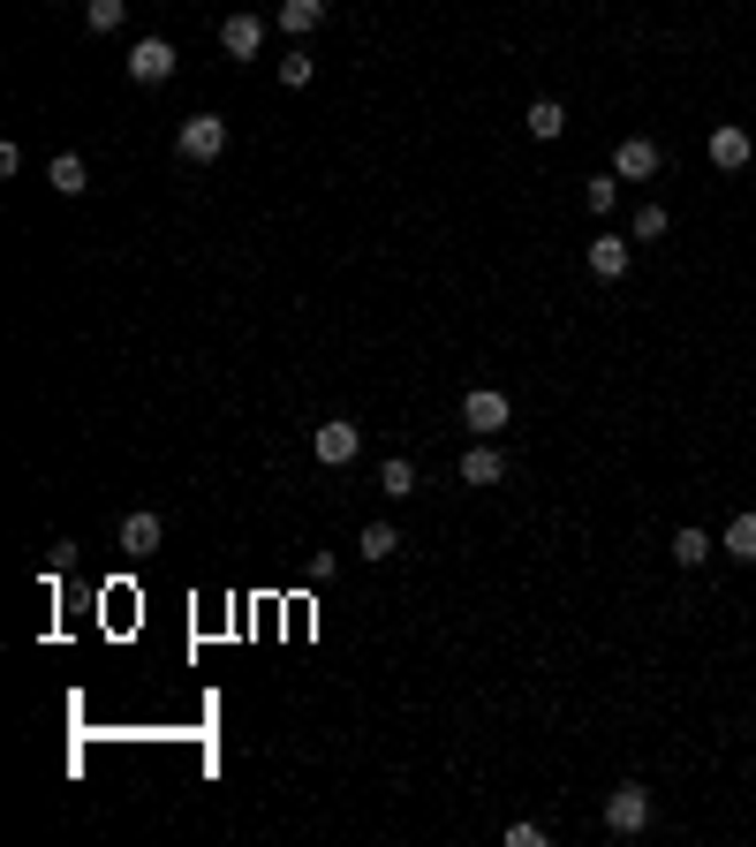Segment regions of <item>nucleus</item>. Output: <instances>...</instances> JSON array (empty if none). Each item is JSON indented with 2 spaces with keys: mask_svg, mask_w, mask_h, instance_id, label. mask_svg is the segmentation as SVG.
<instances>
[{
  "mask_svg": "<svg viewBox=\"0 0 756 847\" xmlns=\"http://www.w3.org/2000/svg\"><path fill=\"white\" fill-rule=\"evenodd\" d=\"M507 417H514V401H507L500 386H469V394H462V424L477 431V439H492V431H507Z\"/></svg>",
  "mask_w": 756,
  "mask_h": 847,
  "instance_id": "obj_1",
  "label": "nucleus"
},
{
  "mask_svg": "<svg viewBox=\"0 0 756 847\" xmlns=\"http://www.w3.org/2000/svg\"><path fill=\"white\" fill-rule=\"evenodd\" d=\"M310 455H318V462H326V469H348V462H356V455H364V431H356V424H348V417L318 424V431H310Z\"/></svg>",
  "mask_w": 756,
  "mask_h": 847,
  "instance_id": "obj_2",
  "label": "nucleus"
},
{
  "mask_svg": "<svg viewBox=\"0 0 756 847\" xmlns=\"http://www.w3.org/2000/svg\"><path fill=\"white\" fill-rule=\"evenodd\" d=\"M174 69H182V53L167 39H136L129 45V84H167Z\"/></svg>",
  "mask_w": 756,
  "mask_h": 847,
  "instance_id": "obj_3",
  "label": "nucleus"
},
{
  "mask_svg": "<svg viewBox=\"0 0 756 847\" xmlns=\"http://www.w3.org/2000/svg\"><path fill=\"white\" fill-rule=\"evenodd\" d=\"M174 144H182V160H197V167H205V160H219V152H227V122H219V114H190Z\"/></svg>",
  "mask_w": 756,
  "mask_h": 847,
  "instance_id": "obj_4",
  "label": "nucleus"
},
{
  "mask_svg": "<svg viewBox=\"0 0 756 847\" xmlns=\"http://www.w3.org/2000/svg\"><path fill=\"white\" fill-rule=\"evenodd\" d=\"M605 825L613 833H643L651 825V787H613L605 795Z\"/></svg>",
  "mask_w": 756,
  "mask_h": 847,
  "instance_id": "obj_5",
  "label": "nucleus"
},
{
  "mask_svg": "<svg viewBox=\"0 0 756 847\" xmlns=\"http://www.w3.org/2000/svg\"><path fill=\"white\" fill-rule=\"evenodd\" d=\"M749 152H756V144H749V129H742V122H718L712 129V167L742 174V167H749Z\"/></svg>",
  "mask_w": 756,
  "mask_h": 847,
  "instance_id": "obj_6",
  "label": "nucleus"
},
{
  "mask_svg": "<svg viewBox=\"0 0 756 847\" xmlns=\"http://www.w3.org/2000/svg\"><path fill=\"white\" fill-rule=\"evenodd\" d=\"M613 174H621V182H651V174H658V144H651V136H621Z\"/></svg>",
  "mask_w": 756,
  "mask_h": 847,
  "instance_id": "obj_7",
  "label": "nucleus"
},
{
  "mask_svg": "<svg viewBox=\"0 0 756 847\" xmlns=\"http://www.w3.org/2000/svg\"><path fill=\"white\" fill-rule=\"evenodd\" d=\"M629 243L635 235H597V243H590V273H597V280H621V273H629Z\"/></svg>",
  "mask_w": 756,
  "mask_h": 847,
  "instance_id": "obj_8",
  "label": "nucleus"
},
{
  "mask_svg": "<svg viewBox=\"0 0 756 847\" xmlns=\"http://www.w3.org/2000/svg\"><path fill=\"white\" fill-rule=\"evenodd\" d=\"M507 477V455L500 447H484V439H477V447H462V484H500Z\"/></svg>",
  "mask_w": 756,
  "mask_h": 847,
  "instance_id": "obj_9",
  "label": "nucleus"
},
{
  "mask_svg": "<svg viewBox=\"0 0 756 847\" xmlns=\"http://www.w3.org/2000/svg\"><path fill=\"white\" fill-rule=\"evenodd\" d=\"M219 45H227L235 61H251L257 45H265V23H257V16H227V23H219Z\"/></svg>",
  "mask_w": 756,
  "mask_h": 847,
  "instance_id": "obj_10",
  "label": "nucleus"
},
{
  "mask_svg": "<svg viewBox=\"0 0 756 847\" xmlns=\"http://www.w3.org/2000/svg\"><path fill=\"white\" fill-rule=\"evenodd\" d=\"M318 23H326V0H280V31L288 39H310Z\"/></svg>",
  "mask_w": 756,
  "mask_h": 847,
  "instance_id": "obj_11",
  "label": "nucleus"
},
{
  "mask_svg": "<svg viewBox=\"0 0 756 847\" xmlns=\"http://www.w3.org/2000/svg\"><path fill=\"white\" fill-rule=\"evenodd\" d=\"M160 538H167V522H160V514H152V508H136V514H129V522H122V545H129V552H152V545H160Z\"/></svg>",
  "mask_w": 756,
  "mask_h": 847,
  "instance_id": "obj_12",
  "label": "nucleus"
},
{
  "mask_svg": "<svg viewBox=\"0 0 756 847\" xmlns=\"http://www.w3.org/2000/svg\"><path fill=\"white\" fill-rule=\"evenodd\" d=\"M45 182H53L61 197H84V190H91V174H84V160H76V152H61V160L45 167Z\"/></svg>",
  "mask_w": 756,
  "mask_h": 847,
  "instance_id": "obj_13",
  "label": "nucleus"
},
{
  "mask_svg": "<svg viewBox=\"0 0 756 847\" xmlns=\"http://www.w3.org/2000/svg\"><path fill=\"white\" fill-rule=\"evenodd\" d=\"M560 129H568V106H560V99H530V136H538V144H552Z\"/></svg>",
  "mask_w": 756,
  "mask_h": 847,
  "instance_id": "obj_14",
  "label": "nucleus"
},
{
  "mask_svg": "<svg viewBox=\"0 0 756 847\" xmlns=\"http://www.w3.org/2000/svg\"><path fill=\"white\" fill-rule=\"evenodd\" d=\"M356 552H364V560H394V552H401V530H394V522H364Z\"/></svg>",
  "mask_w": 756,
  "mask_h": 847,
  "instance_id": "obj_15",
  "label": "nucleus"
},
{
  "mask_svg": "<svg viewBox=\"0 0 756 847\" xmlns=\"http://www.w3.org/2000/svg\"><path fill=\"white\" fill-rule=\"evenodd\" d=\"M378 492H386V500H409V492H417V462H401V455H394V462L378 469Z\"/></svg>",
  "mask_w": 756,
  "mask_h": 847,
  "instance_id": "obj_16",
  "label": "nucleus"
},
{
  "mask_svg": "<svg viewBox=\"0 0 756 847\" xmlns=\"http://www.w3.org/2000/svg\"><path fill=\"white\" fill-rule=\"evenodd\" d=\"M673 560H681V568H704V560H712V538H704L696 522H688V530H673Z\"/></svg>",
  "mask_w": 756,
  "mask_h": 847,
  "instance_id": "obj_17",
  "label": "nucleus"
},
{
  "mask_svg": "<svg viewBox=\"0 0 756 847\" xmlns=\"http://www.w3.org/2000/svg\"><path fill=\"white\" fill-rule=\"evenodd\" d=\"M84 23L99 31V39H106V31H122V23H129V0H84Z\"/></svg>",
  "mask_w": 756,
  "mask_h": 847,
  "instance_id": "obj_18",
  "label": "nucleus"
},
{
  "mask_svg": "<svg viewBox=\"0 0 756 847\" xmlns=\"http://www.w3.org/2000/svg\"><path fill=\"white\" fill-rule=\"evenodd\" d=\"M726 552H734V560H756V514H734V522H726Z\"/></svg>",
  "mask_w": 756,
  "mask_h": 847,
  "instance_id": "obj_19",
  "label": "nucleus"
},
{
  "mask_svg": "<svg viewBox=\"0 0 756 847\" xmlns=\"http://www.w3.org/2000/svg\"><path fill=\"white\" fill-rule=\"evenodd\" d=\"M666 227H673V220H666V205H643V212L629 220V235H635V243H658Z\"/></svg>",
  "mask_w": 756,
  "mask_h": 847,
  "instance_id": "obj_20",
  "label": "nucleus"
},
{
  "mask_svg": "<svg viewBox=\"0 0 756 847\" xmlns=\"http://www.w3.org/2000/svg\"><path fill=\"white\" fill-rule=\"evenodd\" d=\"M613 197H621V174H597L590 182V212H613Z\"/></svg>",
  "mask_w": 756,
  "mask_h": 847,
  "instance_id": "obj_21",
  "label": "nucleus"
},
{
  "mask_svg": "<svg viewBox=\"0 0 756 847\" xmlns=\"http://www.w3.org/2000/svg\"><path fill=\"white\" fill-rule=\"evenodd\" d=\"M280 84H288V91L310 84V53H288V61H280Z\"/></svg>",
  "mask_w": 756,
  "mask_h": 847,
  "instance_id": "obj_22",
  "label": "nucleus"
},
{
  "mask_svg": "<svg viewBox=\"0 0 756 847\" xmlns=\"http://www.w3.org/2000/svg\"><path fill=\"white\" fill-rule=\"evenodd\" d=\"M507 847H545V825H507Z\"/></svg>",
  "mask_w": 756,
  "mask_h": 847,
  "instance_id": "obj_23",
  "label": "nucleus"
}]
</instances>
